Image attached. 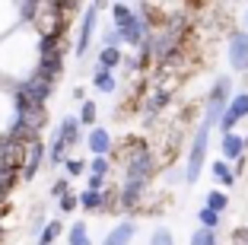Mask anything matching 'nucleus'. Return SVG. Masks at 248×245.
I'll return each instance as SVG.
<instances>
[{
    "label": "nucleus",
    "instance_id": "1",
    "mask_svg": "<svg viewBox=\"0 0 248 245\" xmlns=\"http://www.w3.org/2000/svg\"><path fill=\"white\" fill-rule=\"evenodd\" d=\"M38 70V35L29 26H19L0 42V83L19 86Z\"/></svg>",
    "mask_w": 248,
    "mask_h": 245
},
{
    "label": "nucleus",
    "instance_id": "2",
    "mask_svg": "<svg viewBox=\"0 0 248 245\" xmlns=\"http://www.w3.org/2000/svg\"><path fill=\"white\" fill-rule=\"evenodd\" d=\"M210 137H213V124L197 121L191 144H188V156H185V185H197L201 169L207 163V153H210Z\"/></svg>",
    "mask_w": 248,
    "mask_h": 245
},
{
    "label": "nucleus",
    "instance_id": "3",
    "mask_svg": "<svg viewBox=\"0 0 248 245\" xmlns=\"http://www.w3.org/2000/svg\"><path fill=\"white\" fill-rule=\"evenodd\" d=\"M67 67V38H38V73L58 86Z\"/></svg>",
    "mask_w": 248,
    "mask_h": 245
},
{
    "label": "nucleus",
    "instance_id": "4",
    "mask_svg": "<svg viewBox=\"0 0 248 245\" xmlns=\"http://www.w3.org/2000/svg\"><path fill=\"white\" fill-rule=\"evenodd\" d=\"M232 96H235V89H232V77H229V73L217 77V80L210 83V89L204 93V115H201V121H207V124H213V128H217Z\"/></svg>",
    "mask_w": 248,
    "mask_h": 245
},
{
    "label": "nucleus",
    "instance_id": "5",
    "mask_svg": "<svg viewBox=\"0 0 248 245\" xmlns=\"http://www.w3.org/2000/svg\"><path fill=\"white\" fill-rule=\"evenodd\" d=\"M108 10V3H83V13L77 19V48H73V58L83 61L93 48V38H95V29H99V13Z\"/></svg>",
    "mask_w": 248,
    "mask_h": 245
},
{
    "label": "nucleus",
    "instance_id": "6",
    "mask_svg": "<svg viewBox=\"0 0 248 245\" xmlns=\"http://www.w3.org/2000/svg\"><path fill=\"white\" fill-rule=\"evenodd\" d=\"M13 89H16V96L32 108H48V102H51V96H54V83L48 77H42L38 70L32 73L29 80H22L19 86H13Z\"/></svg>",
    "mask_w": 248,
    "mask_h": 245
},
{
    "label": "nucleus",
    "instance_id": "7",
    "mask_svg": "<svg viewBox=\"0 0 248 245\" xmlns=\"http://www.w3.org/2000/svg\"><path fill=\"white\" fill-rule=\"evenodd\" d=\"M226 64L232 73H248V32L242 26L226 32Z\"/></svg>",
    "mask_w": 248,
    "mask_h": 245
},
{
    "label": "nucleus",
    "instance_id": "8",
    "mask_svg": "<svg viewBox=\"0 0 248 245\" xmlns=\"http://www.w3.org/2000/svg\"><path fill=\"white\" fill-rule=\"evenodd\" d=\"M245 118H248V89H239V93L229 99L226 112H223V118H219V124H217L219 134H232Z\"/></svg>",
    "mask_w": 248,
    "mask_h": 245
},
{
    "label": "nucleus",
    "instance_id": "9",
    "mask_svg": "<svg viewBox=\"0 0 248 245\" xmlns=\"http://www.w3.org/2000/svg\"><path fill=\"white\" fill-rule=\"evenodd\" d=\"M48 163V144H45L42 137L29 140L26 144V156H22V169H19V179L22 181H32L38 175V169Z\"/></svg>",
    "mask_w": 248,
    "mask_h": 245
},
{
    "label": "nucleus",
    "instance_id": "10",
    "mask_svg": "<svg viewBox=\"0 0 248 245\" xmlns=\"http://www.w3.org/2000/svg\"><path fill=\"white\" fill-rule=\"evenodd\" d=\"M115 29L121 32V42L127 45V48H140V45H143V38L150 35V26H146V19L137 13V7L131 10V16H127L124 22H118Z\"/></svg>",
    "mask_w": 248,
    "mask_h": 245
},
{
    "label": "nucleus",
    "instance_id": "11",
    "mask_svg": "<svg viewBox=\"0 0 248 245\" xmlns=\"http://www.w3.org/2000/svg\"><path fill=\"white\" fill-rule=\"evenodd\" d=\"M16 118H19V112H16V89L0 83V137H10Z\"/></svg>",
    "mask_w": 248,
    "mask_h": 245
},
{
    "label": "nucleus",
    "instance_id": "12",
    "mask_svg": "<svg viewBox=\"0 0 248 245\" xmlns=\"http://www.w3.org/2000/svg\"><path fill=\"white\" fill-rule=\"evenodd\" d=\"M248 153L245 147V134H239V131H232V134H219V159L223 163H239L242 156Z\"/></svg>",
    "mask_w": 248,
    "mask_h": 245
},
{
    "label": "nucleus",
    "instance_id": "13",
    "mask_svg": "<svg viewBox=\"0 0 248 245\" xmlns=\"http://www.w3.org/2000/svg\"><path fill=\"white\" fill-rule=\"evenodd\" d=\"M86 150H89V156H111V150H115L111 131L102 128V124H95L93 131H86Z\"/></svg>",
    "mask_w": 248,
    "mask_h": 245
},
{
    "label": "nucleus",
    "instance_id": "14",
    "mask_svg": "<svg viewBox=\"0 0 248 245\" xmlns=\"http://www.w3.org/2000/svg\"><path fill=\"white\" fill-rule=\"evenodd\" d=\"M54 134L61 137V144H64L67 150H73V147L83 140V124H80V118H77V115H64L58 124H54Z\"/></svg>",
    "mask_w": 248,
    "mask_h": 245
},
{
    "label": "nucleus",
    "instance_id": "15",
    "mask_svg": "<svg viewBox=\"0 0 248 245\" xmlns=\"http://www.w3.org/2000/svg\"><path fill=\"white\" fill-rule=\"evenodd\" d=\"M134 239H137V223L134 220H121L118 226H111L105 232V239L99 245H134Z\"/></svg>",
    "mask_w": 248,
    "mask_h": 245
},
{
    "label": "nucleus",
    "instance_id": "16",
    "mask_svg": "<svg viewBox=\"0 0 248 245\" xmlns=\"http://www.w3.org/2000/svg\"><path fill=\"white\" fill-rule=\"evenodd\" d=\"M19 29V13H16V0H0V42L10 32Z\"/></svg>",
    "mask_w": 248,
    "mask_h": 245
},
{
    "label": "nucleus",
    "instance_id": "17",
    "mask_svg": "<svg viewBox=\"0 0 248 245\" xmlns=\"http://www.w3.org/2000/svg\"><path fill=\"white\" fill-rule=\"evenodd\" d=\"M89 83H93V89H99V93H105V96L118 93V77H115V70L93 67V73H89Z\"/></svg>",
    "mask_w": 248,
    "mask_h": 245
},
{
    "label": "nucleus",
    "instance_id": "18",
    "mask_svg": "<svg viewBox=\"0 0 248 245\" xmlns=\"http://www.w3.org/2000/svg\"><path fill=\"white\" fill-rule=\"evenodd\" d=\"M210 179L217 181V188H223V191H229V188L235 185V172H232V166L229 163H223V159H213L210 163Z\"/></svg>",
    "mask_w": 248,
    "mask_h": 245
},
{
    "label": "nucleus",
    "instance_id": "19",
    "mask_svg": "<svg viewBox=\"0 0 248 245\" xmlns=\"http://www.w3.org/2000/svg\"><path fill=\"white\" fill-rule=\"evenodd\" d=\"M77 195H80V210H86V213H105V207H108L105 191H89V188H83Z\"/></svg>",
    "mask_w": 248,
    "mask_h": 245
},
{
    "label": "nucleus",
    "instance_id": "20",
    "mask_svg": "<svg viewBox=\"0 0 248 245\" xmlns=\"http://www.w3.org/2000/svg\"><path fill=\"white\" fill-rule=\"evenodd\" d=\"M204 207L223 216L229 210V191H223V188H210V191L204 195Z\"/></svg>",
    "mask_w": 248,
    "mask_h": 245
},
{
    "label": "nucleus",
    "instance_id": "21",
    "mask_svg": "<svg viewBox=\"0 0 248 245\" xmlns=\"http://www.w3.org/2000/svg\"><path fill=\"white\" fill-rule=\"evenodd\" d=\"M121 64H124L121 48H99V54H95V67H102V70H118Z\"/></svg>",
    "mask_w": 248,
    "mask_h": 245
},
{
    "label": "nucleus",
    "instance_id": "22",
    "mask_svg": "<svg viewBox=\"0 0 248 245\" xmlns=\"http://www.w3.org/2000/svg\"><path fill=\"white\" fill-rule=\"evenodd\" d=\"M67 156H70V150H67V147L61 144V137L51 131V137H48V166H51V169L64 166V163H67Z\"/></svg>",
    "mask_w": 248,
    "mask_h": 245
},
{
    "label": "nucleus",
    "instance_id": "23",
    "mask_svg": "<svg viewBox=\"0 0 248 245\" xmlns=\"http://www.w3.org/2000/svg\"><path fill=\"white\" fill-rule=\"evenodd\" d=\"M38 10H42V0H16V13H19V26H29L35 22Z\"/></svg>",
    "mask_w": 248,
    "mask_h": 245
},
{
    "label": "nucleus",
    "instance_id": "24",
    "mask_svg": "<svg viewBox=\"0 0 248 245\" xmlns=\"http://www.w3.org/2000/svg\"><path fill=\"white\" fill-rule=\"evenodd\" d=\"M67 245H95L93 236H89V223L77 220L73 226H67Z\"/></svg>",
    "mask_w": 248,
    "mask_h": 245
},
{
    "label": "nucleus",
    "instance_id": "25",
    "mask_svg": "<svg viewBox=\"0 0 248 245\" xmlns=\"http://www.w3.org/2000/svg\"><path fill=\"white\" fill-rule=\"evenodd\" d=\"M61 236H64V223H61V220H48V223L42 226V232H38L35 245H54Z\"/></svg>",
    "mask_w": 248,
    "mask_h": 245
},
{
    "label": "nucleus",
    "instance_id": "26",
    "mask_svg": "<svg viewBox=\"0 0 248 245\" xmlns=\"http://www.w3.org/2000/svg\"><path fill=\"white\" fill-rule=\"evenodd\" d=\"M77 118H80V124L83 128H89L93 131L95 124H99V105H95V99H86L80 105V112H77Z\"/></svg>",
    "mask_w": 248,
    "mask_h": 245
},
{
    "label": "nucleus",
    "instance_id": "27",
    "mask_svg": "<svg viewBox=\"0 0 248 245\" xmlns=\"http://www.w3.org/2000/svg\"><path fill=\"white\" fill-rule=\"evenodd\" d=\"M219 220H223V216L213 213V210H207L204 204L197 207V226H201V229H213V232H217L219 229Z\"/></svg>",
    "mask_w": 248,
    "mask_h": 245
},
{
    "label": "nucleus",
    "instance_id": "28",
    "mask_svg": "<svg viewBox=\"0 0 248 245\" xmlns=\"http://www.w3.org/2000/svg\"><path fill=\"white\" fill-rule=\"evenodd\" d=\"M86 175H99V179H108V175H111V159H108V156H93V159H89Z\"/></svg>",
    "mask_w": 248,
    "mask_h": 245
},
{
    "label": "nucleus",
    "instance_id": "29",
    "mask_svg": "<svg viewBox=\"0 0 248 245\" xmlns=\"http://www.w3.org/2000/svg\"><path fill=\"white\" fill-rule=\"evenodd\" d=\"M146 245H175V236H172L169 226H156L150 232V239H146Z\"/></svg>",
    "mask_w": 248,
    "mask_h": 245
},
{
    "label": "nucleus",
    "instance_id": "30",
    "mask_svg": "<svg viewBox=\"0 0 248 245\" xmlns=\"http://www.w3.org/2000/svg\"><path fill=\"white\" fill-rule=\"evenodd\" d=\"M86 169H89V163L86 159H73V156H67V163H64V172H67V179H80V175H86Z\"/></svg>",
    "mask_w": 248,
    "mask_h": 245
},
{
    "label": "nucleus",
    "instance_id": "31",
    "mask_svg": "<svg viewBox=\"0 0 248 245\" xmlns=\"http://www.w3.org/2000/svg\"><path fill=\"white\" fill-rule=\"evenodd\" d=\"M191 245H219V232L201 229V226H197V229L191 232Z\"/></svg>",
    "mask_w": 248,
    "mask_h": 245
},
{
    "label": "nucleus",
    "instance_id": "32",
    "mask_svg": "<svg viewBox=\"0 0 248 245\" xmlns=\"http://www.w3.org/2000/svg\"><path fill=\"white\" fill-rule=\"evenodd\" d=\"M67 191H70V179H67V175H61V179L51 181V188H48V197H51V201H61Z\"/></svg>",
    "mask_w": 248,
    "mask_h": 245
},
{
    "label": "nucleus",
    "instance_id": "33",
    "mask_svg": "<svg viewBox=\"0 0 248 245\" xmlns=\"http://www.w3.org/2000/svg\"><path fill=\"white\" fill-rule=\"evenodd\" d=\"M134 3H108V13H111V26H118V22H124L127 16H131Z\"/></svg>",
    "mask_w": 248,
    "mask_h": 245
},
{
    "label": "nucleus",
    "instance_id": "34",
    "mask_svg": "<svg viewBox=\"0 0 248 245\" xmlns=\"http://www.w3.org/2000/svg\"><path fill=\"white\" fill-rule=\"evenodd\" d=\"M58 210H61V213H73V210H80V195L70 188V191L58 201Z\"/></svg>",
    "mask_w": 248,
    "mask_h": 245
},
{
    "label": "nucleus",
    "instance_id": "35",
    "mask_svg": "<svg viewBox=\"0 0 248 245\" xmlns=\"http://www.w3.org/2000/svg\"><path fill=\"white\" fill-rule=\"evenodd\" d=\"M99 48H124V42H121V32H118L115 26L102 29V45H99Z\"/></svg>",
    "mask_w": 248,
    "mask_h": 245
},
{
    "label": "nucleus",
    "instance_id": "36",
    "mask_svg": "<svg viewBox=\"0 0 248 245\" xmlns=\"http://www.w3.org/2000/svg\"><path fill=\"white\" fill-rule=\"evenodd\" d=\"M232 245H248V229L245 226H239V229L232 232Z\"/></svg>",
    "mask_w": 248,
    "mask_h": 245
},
{
    "label": "nucleus",
    "instance_id": "37",
    "mask_svg": "<svg viewBox=\"0 0 248 245\" xmlns=\"http://www.w3.org/2000/svg\"><path fill=\"white\" fill-rule=\"evenodd\" d=\"M73 102H80V105L86 102V89H83V86H77V89H73Z\"/></svg>",
    "mask_w": 248,
    "mask_h": 245
},
{
    "label": "nucleus",
    "instance_id": "38",
    "mask_svg": "<svg viewBox=\"0 0 248 245\" xmlns=\"http://www.w3.org/2000/svg\"><path fill=\"white\" fill-rule=\"evenodd\" d=\"M242 29L248 32V7H245V13H242Z\"/></svg>",
    "mask_w": 248,
    "mask_h": 245
},
{
    "label": "nucleus",
    "instance_id": "39",
    "mask_svg": "<svg viewBox=\"0 0 248 245\" xmlns=\"http://www.w3.org/2000/svg\"><path fill=\"white\" fill-rule=\"evenodd\" d=\"M245 147H248V134H245Z\"/></svg>",
    "mask_w": 248,
    "mask_h": 245
}]
</instances>
